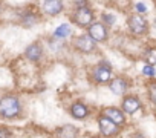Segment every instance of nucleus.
<instances>
[{
	"label": "nucleus",
	"mask_w": 156,
	"mask_h": 138,
	"mask_svg": "<svg viewBox=\"0 0 156 138\" xmlns=\"http://www.w3.org/2000/svg\"><path fill=\"white\" fill-rule=\"evenodd\" d=\"M20 112H22V106H20V101L17 97L6 95L0 100V117L11 120V118L19 117Z\"/></svg>",
	"instance_id": "obj_1"
},
{
	"label": "nucleus",
	"mask_w": 156,
	"mask_h": 138,
	"mask_svg": "<svg viewBox=\"0 0 156 138\" xmlns=\"http://www.w3.org/2000/svg\"><path fill=\"white\" fill-rule=\"evenodd\" d=\"M127 25H129V29L135 34V35H144L148 32V22L139 16V14H132L129 16L127 19Z\"/></svg>",
	"instance_id": "obj_2"
},
{
	"label": "nucleus",
	"mask_w": 156,
	"mask_h": 138,
	"mask_svg": "<svg viewBox=\"0 0 156 138\" xmlns=\"http://www.w3.org/2000/svg\"><path fill=\"white\" fill-rule=\"evenodd\" d=\"M73 22L81 26V28H86V26H90L92 22H94V11L87 6H83V8H78L75 11V14L72 16Z\"/></svg>",
	"instance_id": "obj_3"
},
{
	"label": "nucleus",
	"mask_w": 156,
	"mask_h": 138,
	"mask_svg": "<svg viewBox=\"0 0 156 138\" xmlns=\"http://www.w3.org/2000/svg\"><path fill=\"white\" fill-rule=\"evenodd\" d=\"M110 77H112V67L107 61H101L95 69H94V78L97 83L100 85H104V83H109L110 82Z\"/></svg>",
	"instance_id": "obj_4"
},
{
	"label": "nucleus",
	"mask_w": 156,
	"mask_h": 138,
	"mask_svg": "<svg viewBox=\"0 0 156 138\" xmlns=\"http://www.w3.org/2000/svg\"><path fill=\"white\" fill-rule=\"evenodd\" d=\"M89 37L92 38V42L95 43V42H106L107 40V28L103 25V23H100V22H97V23H92L90 26H89Z\"/></svg>",
	"instance_id": "obj_5"
},
{
	"label": "nucleus",
	"mask_w": 156,
	"mask_h": 138,
	"mask_svg": "<svg viewBox=\"0 0 156 138\" xmlns=\"http://www.w3.org/2000/svg\"><path fill=\"white\" fill-rule=\"evenodd\" d=\"M103 117H106L107 120H110L113 124L119 126V124H124L126 121V117H124V112L121 109H116V107H106L103 111Z\"/></svg>",
	"instance_id": "obj_6"
},
{
	"label": "nucleus",
	"mask_w": 156,
	"mask_h": 138,
	"mask_svg": "<svg viewBox=\"0 0 156 138\" xmlns=\"http://www.w3.org/2000/svg\"><path fill=\"white\" fill-rule=\"evenodd\" d=\"M73 46L78 49V51H81V52H92L95 49V43L92 42V38L89 35H80V37H76L73 40Z\"/></svg>",
	"instance_id": "obj_7"
},
{
	"label": "nucleus",
	"mask_w": 156,
	"mask_h": 138,
	"mask_svg": "<svg viewBox=\"0 0 156 138\" xmlns=\"http://www.w3.org/2000/svg\"><path fill=\"white\" fill-rule=\"evenodd\" d=\"M98 126H100V130H101V133L103 135H106V136H113V135H116L118 133V126L116 124H113L110 120H107L106 117H100L98 118Z\"/></svg>",
	"instance_id": "obj_8"
},
{
	"label": "nucleus",
	"mask_w": 156,
	"mask_h": 138,
	"mask_svg": "<svg viewBox=\"0 0 156 138\" xmlns=\"http://www.w3.org/2000/svg\"><path fill=\"white\" fill-rule=\"evenodd\" d=\"M122 112H126V114H129V115H132V114H135L139 107H141V101L136 98V97H133V95H129V97H124V100H122Z\"/></svg>",
	"instance_id": "obj_9"
},
{
	"label": "nucleus",
	"mask_w": 156,
	"mask_h": 138,
	"mask_svg": "<svg viewBox=\"0 0 156 138\" xmlns=\"http://www.w3.org/2000/svg\"><path fill=\"white\" fill-rule=\"evenodd\" d=\"M41 54H43V48H41L40 42H35V43L29 45V46L26 48V51H25L26 58L31 60V61H38L40 57H41Z\"/></svg>",
	"instance_id": "obj_10"
},
{
	"label": "nucleus",
	"mask_w": 156,
	"mask_h": 138,
	"mask_svg": "<svg viewBox=\"0 0 156 138\" xmlns=\"http://www.w3.org/2000/svg\"><path fill=\"white\" fill-rule=\"evenodd\" d=\"M43 9L48 16H57L63 11V2L60 0H48L43 3Z\"/></svg>",
	"instance_id": "obj_11"
},
{
	"label": "nucleus",
	"mask_w": 156,
	"mask_h": 138,
	"mask_svg": "<svg viewBox=\"0 0 156 138\" xmlns=\"http://www.w3.org/2000/svg\"><path fill=\"white\" fill-rule=\"evenodd\" d=\"M109 88H110V91L115 95H124L126 91H127V88H129V85H127V82L124 78H113L110 82Z\"/></svg>",
	"instance_id": "obj_12"
},
{
	"label": "nucleus",
	"mask_w": 156,
	"mask_h": 138,
	"mask_svg": "<svg viewBox=\"0 0 156 138\" xmlns=\"http://www.w3.org/2000/svg\"><path fill=\"white\" fill-rule=\"evenodd\" d=\"M70 114H72V117L76 118V120H84V118L87 117L89 111H87V106H86L84 103H73V104L70 106Z\"/></svg>",
	"instance_id": "obj_13"
},
{
	"label": "nucleus",
	"mask_w": 156,
	"mask_h": 138,
	"mask_svg": "<svg viewBox=\"0 0 156 138\" xmlns=\"http://www.w3.org/2000/svg\"><path fill=\"white\" fill-rule=\"evenodd\" d=\"M78 129L72 124H64L60 129H57V138H76Z\"/></svg>",
	"instance_id": "obj_14"
},
{
	"label": "nucleus",
	"mask_w": 156,
	"mask_h": 138,
	"mask_svg": "<svg viewBox=\"0 0 156 138\" xmlns=\"http://www.w3.org/2000/svg\"><path fill=\"white\" fill-rule=\"evenodd\" d=\"M144 60L147 66H154L156 64V48H148L144 54Z\"/></svg>",
	"instance_id": "obj_15"
},
{
	"label": "nucleus",
	"mask_w": 156,
	"mask_h": 138,
	"mask_svg": "<svg viewBox=\"0 0 156 138\" xmlns=\"http://www.w3.org/2000/svg\"><path fill=\"white\" fill-rule=\"evenodd\" d=\"M69 34H70V26H69L67 23H63V25H60V26L55 29V37L64 38V37H67Z\"/></svg>",
	"instance_id": "obj_16"
},
{
	"label": "nucleus",
	"mask_w": 156,
	"mask_h": 138,
	"mask_svg": "<svg viewBox=\"0 0 156 138\" xmlns=\"http://www.w3.org/2000/svg\"><path fill=\"white\" fill-rule=\"evenodd\" d=\"M147 94H148V100L156 104V82L154 80L147 85Z\"/></svg>",
	"instance_id": "obj_17"
},
{
	"label": "nucleus",
	"mask_w": 156,
	"mask_h": 138,
	"mask_svg": "<svg viewBox=\"0 0 156 138\" xmlns=\"http://www.w3.org/2000/svg\"><path fill=\"white\" fill-rule=\"evenodd\" d=\"M37 22V16L35 14H25L23 16V23L26 25V26H29V25H32V23H35Z\"/></svg>",
	"instance_id": "obj_18"
},
{
	"label": "nucleus",
	"mask_w": 156,
	"mask_h": 138,
	"mask_svg": "<svg viewBox=\"0 0 156 138\" xmlns=\"http://www.w3.org/2000/svg\"><path fill=\"white\" fill-rule=\"evenodd\" d=\"M142 74L144 75H147V77H153L154 75V69H153V66H144V69H142Z\"/></svg>",
	"instance_id": "obj_19"
},
{
	"label": "nucleus",
	"mask_w": 156,
	"mask_h": 138,
	"mask_svg": "<svg viewBox=\"0 0 156 138\" xmlns=\"http://www.w3.org/2000/svg\"><path fill=\"white\" fill-rule=\"evenodd\" d=\"M103 19H104V22H106L107 25H113V23H115V16H112V14L104 13V14H103Z\"/></svg>",
	"instance_id": "obj_20"
},
{
	"label": "nucleus",
	"mask_w": 156,
	"mask_h": 138,
	"mask_svg": "<svg viewBox=\"0 0 156 138\" xmlns=\"http://www.w3.org/2000/svg\"><path fill=\"white\" fill-rule=\"evenodd\" d=\"M135 9H136L138 13H141V14H142V13H145V11H147V6H145L144 3L138 2V3H135Z\"/></svg>",
	"instance_id": "obj_21"
},
{
	"label": "nucleus",
	"mask_w": 156,
	"mask_h": 138,
	"mask_svg": "<svg viewBox=\"0 0 156 138\" xmlns=\"http://www.w3.org/2000/svg\"><path fill=\"white\" fill-rule=\"evenodd\" d=\"M0 138H9V133L5 129H0Z\"/></svg>",
	"instance_id": "obj_22"
},
{
	"label": "nucleus",
	"mask_w": 156,
	"mask_h": 138,
	"mask_svg": "<svg viewBox=\"0 0 156 138\" xmlns=\"http://www.w3.org/2000/svg\"><path fill=\"white\" fill-rule=\"evenodd\" d=\"M95 138H98V136H95Z\"/></svg>",
	"instance_id": "obj_23"
}]
</instances>
